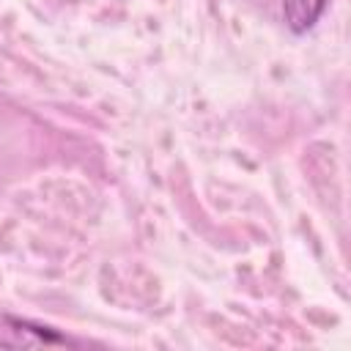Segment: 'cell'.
Instances as JSON below:
<instances>
[{"instance_id": "7a4b0ae2", "label": "cell", "mask_w": 351, "mask_h": 351, "mask_svg": "<svg viewBox=\"0 0 351 351\" xmlns=\"http://www.w3.org/2000/svg\"><path fill=\"white\" fill-rule=\"evenodd\" d=\"M329 0H282V19L293 36H304L324 16Z\"/></svg>"}, {"instance_id": "6da1fadb", "label": "cell", "mask_w": 351, "mask_h": 351, "mask_svg": "<svg viewBox=\"0 0 351 351\" xmlns=\"http://www.w3.org/2000/svg\"><path fill=\"white\" fill-rule=\"evenodd\" d=\"M52 346H71V340L60 335L55 326L0 313V348L22 351V348H52Z\"/></svg>"}]
</instances>
